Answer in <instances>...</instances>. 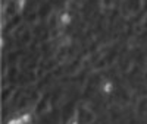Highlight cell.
<instances>
[{
    "instance_id": "5b68a950",
    "label": "cell",
    "mask_w": 147,
    "mask_h": 124,
    "mask_svg": "<svg viewBox=\"0 0 147 124\" xmlns=\"http://www.w3.org/2000/svg\"><path fill=\"white\" fill-rule=\"evenodd\" d=\"M68 124H81V121H78V120H71V121H68Z\"/></svg>"
},
{
    "instance_id": "277c9868",
    "label": "cell",
    "mask_w": 147,
    "mask_h": 124,
    "mask_svg": "<svg viewBox=\"0 0 147 124\" xmlns=\"http://www.w3.org/2000/svg\"><path fill=\"white\" fill-rule=\"evenodd\" d=\"M3 124H24L22 121H21V118L16 115V117H10L7 121H5Z\"/></svg>"
},
{
    "instance_id": "3957f363",
    "label": "cell",
    "mask_w": 147,
    "mask_h": 124,
    "mask_svg": "<svg viewBox=\"0 0 147 124\" xmlns=\"http://www.w3.org/2000/svg\"><path fill=\"white\" fill-rule=\"evenodd\" d=\"M18 117L21 118V121H22L24 124H32V123H34V115L30 113V111H25V113H21Z\"/></svg>"
},
{
    "instance_id": "7a4b0ae2",
    "label": "cell",
    "mask_w": 147,
    "mask_h": 124,
    "mask_svg": "<svg viewBox=\"0 0 147 124\" xmlns=\"http://www.w3.org/2000/svg\"><path fill=\"white\" fill-rule=\"evenodd\" d=\"M57 23L63 28H71L74 25V13L69 10H60L57 13Z\"/></svg>"
},
{
    "instance_id": "6da1fadb",
    "label": "cell",
    "mask_w": 147,
    "mask_h": 124,
    "mask_svg": "<svg viewBox=\"0 0 147 124\" xmlns=\"http://www.w3.org/2000/svg\"><path fill=\"white\" fill-rule=\"evenodd\" d=\"M99 92L103 96H112L116 92V82L113 79H109V78L100 80V83H99Z\"/></svg>"
}]
</instances>
